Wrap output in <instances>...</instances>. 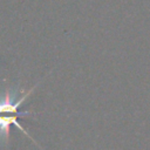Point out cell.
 <instances>
[{"label":"cell","mask_w":150,"mask_h":150,"mask_svg":"<svg viewBox=\"0 0 150 150\" xmlns=\"http://www.w3.org/2000/svg\"><path fill=\"white\" fill-rule=\"evenodd\" d=\"M36 86H34L33 88H30L28 91H25L23 95L18 100V101H13L9 88H6L4 96L0 98V115H19L18 114V108L20 107V104L30 95V93L34 90Z\"/></svg>","instance_id":"1"},{"label":"cell","mask_w":150,"mask_h":150,"mask_svg":"<svg viewBox=\"0 0 150 150\" xmlns=\"http://www.w3.org/2000/svg\"><path fill=\"white\" fill-rule=\"evenodd\" d=\"M19 116H23V115H0V137H4V139H6V142L9 141V125L14 124L16 125L26 136H28L33 142H35L26 131V129L18 122V117Z\"/></svg>","instance_id":"2"}]
</instances>
